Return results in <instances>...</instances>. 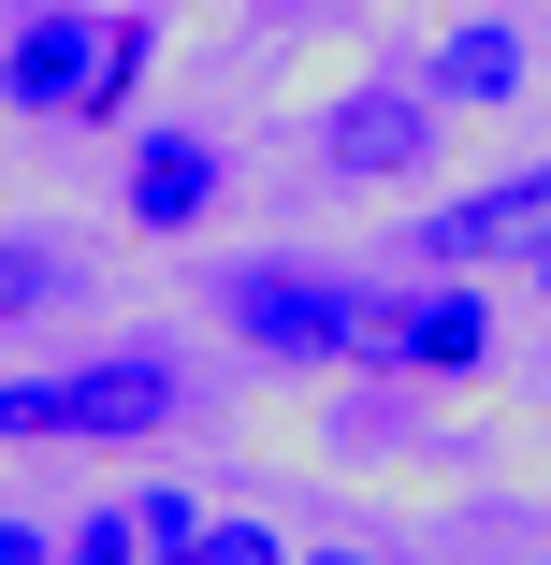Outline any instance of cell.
<instances>
[{"mask_svg": "<svg viewBox=\"0 0 551 565\" xmlns=\"http://www.w3.org/2000/svg\"><path fill=\"white\" fill-rule=\"evenodd\" d=\"M435 146V87L406 73V87H349V102H319V160H335L349 189H378V174H406Z\"/></svg>", "mask_w": 551, "mask_h": 565, "instance_id": "obj_4", "label": "cell"}, {"mask_svg": "<svg viewBox=\"0 0 551 565\" xmlns=\"http://www.w3.org/2000/svg\"><path fill=\"white\" fill-rule=\"evenodd\" d=\"M218 319H233V349L319 377V363H363L378 290L363 276H319V262H233V276H218Z\"/></svg>", "mask_w": 551, "mask_h": 565, "instance_id": "obj_2", "label": "cell"}, {"mask_svg": "<svg viewBox=\"0 0 551 565\" xmlns=\"http://www.w3.org/2000/svg\"><path fill=\"white\" fill-rule=\"evenodd\" d=\"M290 565H392V551H290Z\"/></svg>", "mask_w": 551, "mask_h": 565, "instance_id": "obj_15", "label": "cell"}, {"mask_svg": "<svg viewBox=\"0 0 551 565\" xmlns=\"http://www.w3.org/2000/svg\"><path fill=\"white\" fill-rule=\"evenodd\" d=\"M131 522H146V551H189V536H203V508H189V493H146Z\"/></svg>", "mask_w": 551, "mask_h": 565, "instance_id": "obj_13", "label": "cell"}, {"mask_svg": "<svg viewBox=\"0 0 551 565\" xmlns=\"http://www.w3.org/2000/svg\"><path fill=\"white\" fill-rule=\"evenodd\" d=\"M363 363H392V377H479L494 363V305L465 290V276H406V290H378V319H363Z\"/></svg>", "mask_w": 551, "mask_h": 565, "instance_id": "obj_3", "label": "cell"}, {"mask_svg": "<svg viewBox=\"0 0 551 565\" xmlns=\"http://www.w3.org/2000/svg\"><path fill=\"white\" fill-rule=\"evenodd\" d=\"M522 276H537V305H551V233H537V247H522Z\"/></svg>", "mask_w": 551, "mask_h": 565, "instance_id": "obj_16", "label": "cell"}, {"mask_svg": "<svg viewBox=\"0 0 551 565\" xmlns=\"http://www.w3.org/2000/svg\"><path fill=\"white\" fill-rule=\"evenodd\" d=\"M59 290H73V262H59V247H0V319H44Z\"/></svg>", "mask_w": 551, "mask_h": 565, "instance_id": "obj_10", "label": "cell"}, {"mask_svg": "<svg viewBox=\"0 0 551 565\" xmlns=\"http://www.w3.org/2000/svg\"><path fill=\"white\" fill-rule=\"evenodd\" d=\"M160 73V15H102V73H87V131H117Z\"/></svg>", "mask_w": 551, "mask_h": 565, "instance_id": "obj_9", "label": "cell"}, {"mask_svg": "<svg viewBox=\"0 0 551 565\" xmlns=\"http://www.w3.org/2000/svg\"><path fill=\"white\" fill-rule=\"evenodd\" d=\"M189 420L174 349H87L73 377H0V449H146Z\"/></svg>", "mask_w": 551, "mask_h": 565, "instance_id": "obj_1", "label": "cell"}, {"mask_svg": "<svg viewBox=\"0 0 551 565\" xmlns=\"http://www.w3.org/2000/svg\"><path fill=\"white\" fill-rule=\"evenodd\" d=\"M537 233H551V160L508 174V189H479V203H451V217H421V247H406V262H421V276H465L479 247H537Z\"/></svg>", "mask_w": 551, "mask_h": 565, "instance_id": "obj_7", "label": "cell"}, {"mask_svg": "<svg viewBox=\"0 0 551 565\" xmlns=\"http://www.w3.org/2000/svg\"><path fill=\"white\" fill-rule=\"evenodd\" d=\"M537 565H551V551H537Z\"/></svg>", "mask_w": 551, "mask_h": 565, "instance_id": "obj_17", "label": "cell"}, {"mask_svg": "<svg viewBox=\"0 0 551 565\" xmlns=\"http://www.w3.org/2000/svg\"><path fill=\"white\" fill-rule=\"evenodd\" d=\"M421 87H435V117H479V102H522V30H508V15H465L451 44L421 58Z\"/></svg>", "mask_w": 551, "mask_h": 565, "instance_id": "obj_8", "label": "cell"}, {"mask_svg": "<svg viewBox=\"0 0 551 565\" xmlns=\"http://www.w3.org/2000/svg\"><path fill=\"white\" fill-rule=\"evenodd\" d=\"M160 565H290V551H276L262 522H203V536H189V551H160Z\"/></svg>", "mask_w": 551, "mask_h": 565, "instance_id": "obj_12", "label": "cell"}, {"mask_svg": "<svg viewBox=\"0 0 551 565\" xmlns=\"http://www.w3.org/2000/svg\"><path fill=\"white\" fill-rule=\"evenodd\" d=\"M87 73H102V15H15V44H0V102L15 117L87 131Z\"/></svg>", "mask_w": 551, "mask_h": 565, "instance_id": "obj_5", "label": "cell"}, {"mask_svg": "<svg viewBox=\"0 0 551 565\" xmlns=\"http://www.w3.org/2000/svg\"><path fill=\"white\" fill-rule=\"evenodd\" d=\"M218 189H233V160H218L203 131H131V174H117L131 233H203V217H218Z\"/></svg>", "mask_w": 551, "mask_h": 565, "instance_id": "obj_6", "label": "cell"}, {"mask_svg": "<svg viewBox=\"0 0 551 565\" xmlns=\"http://www.w3.org/2000/svg\"><path fill=\"white\" fill-rule=\"evenodd\" d=\"M0 565H59V536H30V522H0Z\"/></svg>", "mask_w": 551, "mask_h": 565, "instance_id": "obj_14", "label": "cell"}, {"mask_svg": "<svg viewBox=\"0 0 551 565\" xmlns=\"http://www.w3.org/2000/svg\"><path fill=\"white\" fill-rule=\"evenodd\" d=\"M59 565H146V522H131V508H87V522L59 536Z\"/></svg>", "mask_w": 551, "mask_h": 565, "instance_id": "obj_11", "label": "cell"}]
</instances>
